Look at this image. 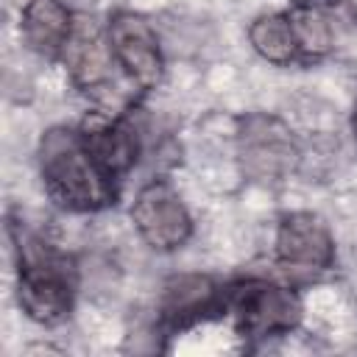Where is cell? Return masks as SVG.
<instances>
[{
    "instance_id": "1",
    "label": "cell",
    "mask_w": 357,
    "mask_h": 357,
    "mask_svg": "<svg viewBox=\"0 0 357 357\" xmlns=\"http://www.w3.org/2000/svg\"><path fill=\"white\" fill-rule=\"evenodd\" d=\"M45 192L67 212H98L114 204V178L100 170L81 142L78 128H50L39 142Z\"/></svg>"
},
{
    "instance_id": "2",
    "label": "cell",
    "mask_w": 357,
    "mask_h": 357,
    "mask_svg": "<svg viewBox=\"0 0 357 357\" xmlns=\"http://www.w3.org/2000/svg\"><path fill=\"white\" fill-rule=\"evenodd\" d=\"M14 251L17 301L22 312L42 326L67 321L75 298L73 259L39 234H22V229H14Z\"/></svg>"
},
{
    "instance_id": "3",
    "label": "cell",
    "mask_w": 357,
    "mask_h": 357,
    "mask_svg": "<svg viewBox=\"0 0 357 357\" xmlns=\"http://www.w3.org/2000/svg\"><path fill=\"white\" fill-rule=\"evenodd\" d=\"M220 304L234 321L237 332L248 337H268L290 332L301 321V301L290 287L268 279L234 282L220 293Z\"/></svg>"
},
{
    "instance_id": "4",
    "label": "cell",
    "mask_w": 357,
    "mask_h": 357,
    "mask_svg": "<svg viewBox=\"0 0 357 357\" xmlns=\"http://www.w3.org/2000/svg\"><path fill=\"white\" fill-rule=\"evenodd\" d=\"M237 159L251 181H284L301 162L293 131L273 114H245L237 123Z\"/></svg>"
},
{
    "instance_id": "5",
    "label": "cell",
    "mask_w": 357,
    "mask_h": 357,
    "mask_svg": "<svg viewBox=\"0 0 357 357\" xmlns=\"http://www.w3.org/2000/svg\"><path fill=\"white\" fill-rule=\"evenodd\" d=\"M106 33H109L112 53L120 70L126 73V78L142 92L156 89L165 75V56L151 22L142 14L117 11L109 17Z\"/></svg>"
},
{
    "instance_id": "6",
    "label": "cell",
    "mask_w": 357,
    "mask_h": 357,
    "mask_svg": "<svg viewBox=\"0 0 357 357\" xmlns=\"http://www.w3.org/2000/svg\"><path fill=\"white\" fill-rule=\"evenodd\" d=\"M131 220L153 251H176L192 234V218L181 195L167 181H151L137 192Z\"/></svg>"
},
{
    "instance_id": "7",
    "label": "cell",
    "mask_w": 357,
    "mask_h": 357,
    "mask_svg": "<svg viewBox=\"0 0 357 357\" xmlns=\"http://www.w3.org/2000/svg\"><path fill=\"white\" fill-rule=\"evenodd\" d=\"M273 254L282 271L293 276L324 273L335 259V240L315 212H290L276 226Z\"/></svg>"
},
{
    "instance_id": "8",
    "label": "cell",
    "mask_w": 357,
    "mask_h": 357,
    "mask_svg": "<svg viewBox=\"0 0 357 357\" xmlns=\"http://www.w3.org/2000/svg\"><path fill=\"white\" fill-rule=\"evenodd\" d=\"M78 134L89 156L112 178L126 176L139 156V134L117 112H109V109L86 112L84 120L78 123Z\"/></svg>"
},
{
    "instance_id": "9",
    "label": "cell",
    "mask_w": 357,
    "mask_h": 357,
    "mask_svg": "<svg viewBox=\"0 0 357 357\" xmlns=\"http://www.w3.org/2000/svg\"><path fill=\"white\" fill-rule=\"evenodd\" d=\"M61 61L67 64L73 84L84 92L106 89L112 84V70L120 67L112 53L109 33L100 31L98 22L86 14H75V25L61 53Z\"/></svg>"
},
{
    "instance_id": "10",
    "label": "cell",
    "mask_w": 357,
    "mask_h": 357,
    "mask_svg": "<svg viewBox=\"0 0 357 357\" xmlns=\"http://www.w3.org/2000/svg\"><path fill=\"white\" fill-rule=\"evenodd\" d=\"M73 25L75 14L61 0H31L20 14V36L42 59H61Z\"/></svg>"
},
{
    "instance_id": "11",
    "label": "cell",
    "mask_w": 357,
    "mask_h": 357,
    "mask_svg": "<svg viewBox=\"0 0 357 357\" xmlns=\"http://www.w3.org/2000/svg\"><path fill=\"white\" fill-rule=\"evenodd\" d=\"M218 301H220V296L209 276L184 273V276H173L165 284L162 312L173 324H187V321L204 315L206 310H212Z\"/></svg>"
},
{
    "instance_id": "12",
    "label": "cell",
    "mask_w": 357,
    "mask_h": 357,
    "mask_svg": "<svg viewBox=\"0 0 357 357\" xmlns=\"http://www.w3.org/2000/svg\"><path fill=\"white\" fill-rule=\"evenodd\" d=\"M284 14H287V20H290L298 56L321 59V56H326V53L335 47L332 22H329V17H326L318 6H312V3H296V6H293L290 11H284Z\"/></svg>"
},
{
    "instance_id": "13",
    "label": "cell",
    "mask_w": 357,
    "mask_h": 357,
    "mask_svg": "<svg viewBox=\"0 0 357 357\" xmlns=\"http://www.w3.org/2000/svg\"><path fill=\"white\" fill-rule=\"evenodd\" d=\"M248 42L271 64H290L298 56L287 14H259L248 25Z\"/></svg>"
},
{
    "instance_id": "14",
    "label": "cell",
    "mask_w": 357,
    "mask_h": 357,
    "mask_svg": "<svg viewBox=\"0 0 357 357\" xmlns=\"http://www.w3.org/2000/svg\"><path fill=\"white\" fill-rule=\"evenodd\" d=\"M351 126H354V137H357V103H354V117H351Z\"/></svg>"
}]
</instances>
